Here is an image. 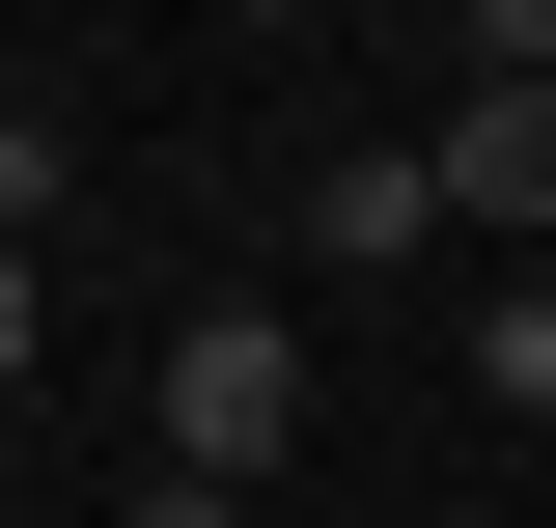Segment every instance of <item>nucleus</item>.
Segmentation results:
<instances>
[{
	"mask_svg": "<svg viewBox=\"0 0 556 528\" xmlns=\"http://www.w3.org/2000/svg\"><path fill=\"white\" fill-rule=\"evenodd\" d=\"M56 196H84V139H56V112H0V251H56Z\"/></svg>",
	"mask_w": 556,
	"mask_h": 528,
	"instance_id": "nucleus-4",
	"label": "nucleus"
},
{
	"mask_svg": "<svg viewBox=\"0 0 556 528\" xmlns=\"http://www.w3.org/2000/svg\"><path fill=\"white\" fill-rule=\"evenodd\" d=\"M473 390H501V417H556V306H473Z\"/></svg>",
	"mask_w": 556,
	"mask_h": 528,
	"instance_id": "nucleus-5",
	"label": "nucleus"
},
{
	"mask_svg": "<svg viewBox=\"0 0 556 528\" xmlns=\"http://www.w3.org/2000/svg\"><path fill=\"white\" fill-rule=\"evenodd\" d=\"M28 334H56V306H28V251H0V390H28Z\"/></svg>",
	"mask_w": 556,
	"mask_h": 528,
	"instance_id": "nucleus-7",
	"label": "nucleus"
},
{
	"mask_svg": "<svg viewBox=\"0 0 556 528\" xmlns=\"http://www.w3.org/2000/svg\"><path fill=\"white\" fill-rule=\"evenodd\" d=\"M417 167H445V223H556V56H501L473 112L417 139Z\"/></svg>",
	"mask_w": 556,
	"mask_h": 528,
	"instance_id": "nucleus-2",
	"label": "nucleus"
},
{
	"mask_svg": "<svg viewBox=\"0 0 556 528\" xmlns=\"http://www.w3.org/2000/svg\"><path fill=\"white\" fill-rule=\"evenodd\" d=\"M278 445H306V334H278V306H167V445H139V473L278 501Z\"/></svg>",
	"mask_w": 556,
	"mask_h": 528,
	"instance_id": "nucleus-1",
	"label": "nucleus"
},
{
	"mask_svg": "<svg viewBox=\"0 0 556 528\" xmlns=\"http://www.w3.org/2000/svg\"><path fill=\"white\" fill-rule=\"evenodd\" d=\"M139 528H251V501H223V473H139Z\"/></svg>",
	"mask_w": 556,
	"mask_h": 528,
	"instance_id": "nucleus-6",
	"label": "nucleus"
},
{
	"mask_svg": "<svg viewBox=\"0 0 556 528\" xmlns=\"http://www.w3.org/2000/svg\"><path fill=\"white\" fill-rule=\"evenodd\" d=\"M306 251H445V167H417V139H334V167H306Z\"/></svg>",
	"mask_w": 556,
	"mask_h": 528,
	"instance_id": "nucleus-3",
	"label": "nucleus"
}]
</instances>
